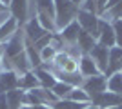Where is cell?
I'll use <instances>...</instances> for the list:
<instances>
[{
	"mask_svg": "<svg viewBox=\"0 0 122 109\" xmlns=\"http://www.w3.org/2000/svg\"><path fill=\"white\" fill-rule=\"evenodd\" d=\"M5 9H7V7H5V5H2V4H0V11H5Z\"/></svg>",
	"mask_w": 122,
	"mask_h": 109,
	"instance_id": "30",
	"label": "cell"
},
{
	"mask_svg": "<svg viewBox=\"0 0 122 109\" xmlns=\"http://www.w3.org/2000/svg\"><path fill=\"white\" fill-rule=\"evenodd\" d=\"M89 105L91 104H78V102H73L69 98H62V100H56L51 105V109H86Z\"/></svg>",
	"mask_w": 122,
	"mask_h": 109,
	"instance_id": "18",
	"label": "cell"
},
{
	"mask_svg": "<svg viewBox=\"0 0 122 109\" xmlns=\"http://www.w3.org/2000/svg\"><path fill=\"white\" fill-rule=\"evenodd\" d=\"M20 75L13 69H2L0 71V95H7L11 91L18 89Z\"/></svg>",
	"mask_w": 122,
	"mask_h": 109,
	"instance_id": "7",
	"label": "cell"
},
{
	"mask_svg": "<svg viewBox=\"0 0 122 109\" xmlns=\"http://www.w3.org/2000/svg\"><path fill=\"white\" fill-rule=\"evenodd\" d=\"M18 29H20V24L15 20V18H7V20L0 26V42L4 44V42H7L11 38V36H15L16 33H18Z\"/></svg>",
	"mask_w": 122,
	"mask_h": 109,
	"instance_id": "14",
	"label": "cell"
},
{
	"mask_svg": "<svg viewBox=\"0 0 122 109\" xmlns=\"http://www.w3.org/2000/svg\"><path fill=\"white\" fill-rule=\"evenodd\" d=\"M91 105L97 109H109V107H117L122 105V96L111 91H104V93L97 95L95 98H91Z\"/></svg>",
	"mask_w": 122,
	"mask_h": 109,
	"instance_id": "5",
	"label": "cell"
},
{
	"mask_svg": "<svg viewBox=\"0 0 122 109\" xmlns=\"http://www.w3.org/2000/svg\"><path fill=\"white\" fill-rule=\"evenodd\" d=\"M62 73H78V58H69V60H67V64L66 66H64V67L60 69ZM55 73V71H53Z\"/></svg>",
	"mask_w": 122,
	"mask_h": 109,
	"instance_id": "24",
	"label": "cell"
},
{
	"mask_svg": "<svg viewBox=\"0 0 122 109\" xmlns=\"http://www.w3.org/2000/svg\"><path fill=\"white\" fill-rule=\"evenodd\" d=\"M87 55L93 58V62L97 64L98 71L104 75V73H106V69H107V60H109V47L97 44V46L93 47V49L87 53Z\"/></svg>",
	"mask_w": 122,
	"mask_h": 109,
	"instance_id": "9",
	"label": "cell"
},
{
	"mask_svg": "<svg viewBox=\"0 0 122 109\" xmlns=\"http://www.w3.org/2000/svg\"><path fill=\"white\" fill-rule=\"evenodd\" d=\"M76 13L78 7L73 4L71 0H55V26L56 33L62 31L67 24L76 20Z\"/></svg>",
	"mask_w": 122,
	"mask_h": 109,
	"instance_id": "1",
	"label": "cell"
},
{
	"mask_svg": "<svg viewBox=\"0 0 122 109\" xmlns=\"http://www.w3.org/2000/svg\"><path fill=\"white\" fill-rule=\"evenodd\" d=\"M109 109H122V105H117V107H109Z\"/></svg>",
	"mask_w": 122,
	"mask_h": 109,
	"instance_id": "31",
	"label": "cell"
},
{
	"mask_svg": "<svg viewBox=\"0 0 122 109\" xmlns=\"http://www.w3.org/2000/svg\"><path fill=\"white\" fill-rule=\"evenodd\" d=\"M33 71H35L38 82H40V87H44V89H53V85L58 82L56 76H55V73L46 69V67H36V69H33Z\"/></svg>",
	"mask_w": 122,
	"mask_h": 109,
	"instance_id": "13",
	"label": "cell"
},
{
	"mask_svg": "<svg viewBox=\"0 0 122 109\" xmlns=\"http://www.w3.org/2000/svg\"><path fill=\"white\" fill-rule=\"evenodd\" d=\"M82 27L78 26V22L73 20L71 24H67L62 31H58V35L62 36V40L66 44V47H71V46H76V42H78V35H80ZM64 47V49H66Z\"/></svg>",
	"mask_w": 122,
	"mask_h": 109,
	"instance_id": "11",
	"label": "cell"
},
{
	"mask_svg": "<svg viewBox=\"0 0 122 109\" xmlns=\"http://www.w3.org/2000/svg\"><path fill=\"white\" fill-rule=\"evenodd\" d=\"M78 73H80L84 78H89V76H95V75H102L98 71L97 64L93 62V58L89 55H82L78 58Z\"/></svg>",
	"mask_w": 122,
	"mask_h": 109,
	"instance_id": "12",
	"label": "cell"
},
{
	"mask_svg": "<svg viewBox=\"0 0 122 109\" xmlns=\"http://www.w3.org/2000/svg\"><path fill=\"white\" fill-rule=\"evenodd\" d=\"M0 4H2V5H5V7L9 9V4H11V0H0Z\"/></svg>",
	"mask_w": 122,
	"mask_h": 109,
	"instance_id": "28",
	"label": "cell"
},
{
	"mask_svg": "<svg viewBox=\"0 0 122 109\" xmlns=\"http://www.w3.org/2000/svg\"><path fill=\"white\" fill-rule=\"evenodd\" d=\"M107 91L122 96V73H115L107 78Z\"/></svg>",
	"mask_w": 122,
	"mask_h": 109,
	"instance_id": "19",
	"label": "cell"
},
{
	"mask_svg": "<svg viewBox=\"0 0 122 109\" xmlns=\"http://www.w3.org/2000/svg\"><path fill=\"white\" fill-rule=\"evenodd\" d=\"M115 73H122V47H111L109 49V60H107V69L104 76L109 78Z\"/></svg>",
	"mask_w": 122,
	"mask_h": 109,
	"instance_id": "10",
	"label": "cell"
},
{
	"mask_svg": "<svg viewBox=\"0 0 122 109\" xmlns=\"http://www.w3.org/2000/svg\"><path fill=\"white\" fill-rule=\"evenodd\" d=\"M71 2H73L75 5H76V7H78V9H80V5L84 4V0H71Z\"/></svg>",
	"mask_w": 122,
	"mask_h": 109,
	"instance_id": "27",
	"label": "cell"
},
{
	"mask_svg": "<svg viewBox=\"0 0 122 109\" xmlns=\"http://www.w3.org/2000/svg\"><path fill=\"white\" fill-rule=\"evenodd\" d=\"M97 44L100 46H106V47H115L117 42H115V31H113V24L111 22L100 18L98 22V36H97Z\"/></svg>",
	"mask_w": 122,
	"mask_h": 109,
	"instance_id": "6",
	"label": "cell"
},
{
	"mask_svg": "<svg viewBox=\"0 0 122 109\" xmlns=\"http://www.w3.org/2000/svg\"><path fill=\"white\" fill-rule=\"evenodd\" d=\"M113 24V31H115V42L117 47H122V20H115Z\"/></svg>",
	"mask_w": 122,
	"mask_h": 109,
	"instance_id": "23",
	"label": "cell"
},
{
	"mask_svg": "<svg viewBox=\"0 0 122 109\" xmlns=\"http://www.w3.org/2000/svg\"><path fill=\"white\" fill-rule=\"evenodd\" d=\"M67 98L73 100V102H78V104H91V98H89V95H87L82 87H73Z\"/></svg>",
	"mask_w": 122,
	"mask_h": 109,
	"instance_id": "20",
	"label": "cell"
},
{
	"mask_svg": "<svg viewBox=\"0 0 122 109\" xmlns=\"http://www.w3.org/2000/svg\"><path fill=\"white\" fill-rule=\"evenodd\" d=\"M9 15L15 18L20 27L31 18V2L29 0H11L9 4Z\"/></svg>",
	"mask_w": 122,
	"mask_h": 109,
	"instance_id": "2",
	"label": "cell"
},
{
	"mask_svg": "<svg viewBox=\"0 0 122 109\" xmlns=\"http://www.w3.org/2000/svg\"><path fill=\"white\" fill-rule=\"evenodd\" d=\"M80 9L82 11H87V13H95V15H97V11H98L97 0H84V4L80 5Z\"/></svg>",
	"mask_w": 122,
	"mask_h": 109,
	"instance_id": "25",
	"label": "cell"
},
{
	"mask_svg": "<svg viewBox=\"0 0 122 109\" xmlns=\"http://www.w3.org/2000/svg\"><path fill=\"white\" fill-rule=\"evenodd\" d=\"M82 89L89 95V98H95L97 95L107 91V78L104 75H95V76L84 78V84H82Z\"/></svg>",
	"mask_w": 122,
	"mask_h": 109,
	"instance_id": "4",
	"label": "cell"
},
{
	"mask_svg": "<svg viewBox=\"0 0 122 109\" xmlns=\"http://www.w3.org/2000/svg\"><path fill=\"white\" fill-rule=\"evenodd\" d=\"M56 49L53 46H46L44 49H40V58H42V64H49V62H53V58H55V55H56Z\"/></svg>",
	"mask_w": 122,
	"mask_h": 109,
	"instance_id": "22",
	"label": "cell"
},
{
	"mask_svg": "<svg viewBox=\"0 0 122 109\" xmlns=\"http://www.w3.org/2000/svg\"><path fill=\"white\" fill-rule=\"evenodd\" d=\"M86 109H97V107H93V105H89V107H86Z\"/></svg>",
	"mask_w": 122,
	"mask_h": 109,
	"instance_id": "32",
	"label": "cell"
},
{
	"mask_svg": "<svg viewBox=\"0 0 122 109\" xmlns=\"http://www.w3.org/2000/svg\"><path fill=\"white\" fill-rule=\"evenodd\" d=\"M24 96H25V91H22V89H15V91L7 93L5 98H7L9 109H22L24 107Z\"/></svg>",
	"mask_w": 122,
	"mask_h": 109,
	"instance_id": "17",
	"label": "cell"
},
{
	"mask_svg": "<svg viewBox=\"0 0 122 109\" xmlns=\"http://www.w3.org/2000/svg\"><path fill=\"white\" fill-rule=\"evenodd\" d=\"M0 109H9V104H7L5 95H0Z\"/></svg>",
	"mask_w": 122,
	"mask_h": 109,
	"instance_id": "26",
	"label": "cell"
},
{
	"mask_svg": "<svg viewBox=\"0 0 122 109\" xmlns=\"http://www.w3.org/2000/svg\"><path fill=\"white\" fill-rule=\"evenodd\" d=\"M76 22H78V26L82 27V31L89 33V35L95 36V38L98 36V22H100V16L98 15L78 9V13H76Z\"/></svg>",
	"mask_w": 122,
	"mask_h": 109,
	"instance_id": "3",
	"label": "cell"
},
{
	"mask_svg": "<svg viewBox=\"0 0 122 109\" xmlns=\"http://www.w3.org/2000/svg\"><path fill=\"white\" fill-rule=\"evenodd\" d=\"M0 44H2V42H0Z\"/></svg>",
	"mask_w": 122,
	"mask_h": 109,
	"instance_id": "33",
	"label": "cell"
},
{
	"mask_svg": "<svg viewBox=\"0 0 122 109\" xmlns=\"http://www.w3.org/2000/svg\"><path fill=\"white\" fill-rule=\"evenodd\" d=\"M71 89H73V87L69 85V84L60 82V80H58V82H56L55 85H53V89H51V91H53V95H55V96H56L58 100H62V98H67V96H69Z\"/></svg>",
	"mask_w": 122,
	"mask_h": 109,
	"instance_id": "21",
	"label": "cell"
},
{
	"mask_svg": "<svg viewBox=\"0 0 122 109\" xmlns=\"http://www.w3.org/2000/svg\"><path fill=\"white\" fill-rule=\"evenodd\" d=\"M22 33H24L25 40L33 42V44H35V42H38L40 38H44V36L47 35V31L40 26V22L36 20V16H35V18H29V20L22 26Z\"/></svg>",
	"mask_w": 122,
	"mask_h": 109,
	"instance_id": "8",
	"label": "cell"
},
{
	"mask_svg": "<svg viewBox=\"0 0 122 109\" xmlns=\"http://www.w3.org/2000/svg\"><path fill=\"white\" fill-rule=\"evenodd\" d=\"M2 60H4V51H2V46H0V69H2Z\"/></svg>",
	"mask_w": 122,
	"mask_h": 109,
	"instance_id": "29",
	"label": "cell"
},
{
	"mask_svg": "<svg viewBox=\"0 0 122 109\" xmlns=\"http://www.w3.org/2000/svg\"><path fill=\"white\" fill-rule=\"evenodd\" d=\"M40 87V82L36 78L35 71H29V73H24L20 75V80H18V89L22 91H33V89Z\"/></svg>",
	"mask_w": 122,
	"mask_h": 109,
	"instance_id": "15",
	"label": "cell"
},
{
	"mask_svg": "<svg viewBox=\"0 0 122 109\" xmlns=\"http://www.w3.org/2000/svg\"><path fill=\"white\" fill-rule=\"evenodd\" d=\"M95 46H97V38L91 36L89 33H86V31H80V35H78V42H76L78 51H80L82 55H87Z\"/></svg>",
	"mask_w": 122,
	"mask_h": 109,
	"instance_id": "16",
	"label": "cell"
}]
</instances>
